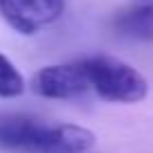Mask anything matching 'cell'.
<instances>
[{"mask_svg":"<svg viewBox=\"0 0 153 153\" xmlns=\"http://www.w3.org/2000/svg\"><path fill=\"white\" fill-rule=\"evenodd\" d=\"M95 133L74 124H43L41 120L9 115L0 117V149L18 153H88Z\"/></svg>","mask_w":153,"mask_h":153,"instance_id":"obj_1","label":"cell"},{"mask_svg":"<svg viewBox=\"0 0 153 153\" xmlns=\"http://www.w3.org/2000/svg\"><path fill=\"white\" fill-rule=\"evenodd\" d=\"M90 79L92 95L113 104H135L142 101L149 92V83L133 65L122 59L95 54L83 59Z\"/></svg>","mask_w":153,"mask_h":153,"instance_id":"obj_2","label":"cell"},{"mask_svg":"<svg viewBox=\"0 0 153 153\" xmlns=\"http://www.w3.org/2000/svg\"><path fill=\"white\" fill-rule=\"evenodd\" d=\"M32 90L45 99H81L86 95H92L83 59L38 70L32 76Z\"/></svg>","mask_w":153,"mask_h":153,"instance_id":"obj_3","label":"cell"},{"mask_svg":"<svg viewBox=\"0 0 153 153\" xmlns=\"http://www.w3.org/2000/svg\"><path fill=\"white\" fill-rule=\"evenodd\" d=\"M65 0H0V16L20 34H36L56 23Z\"/></svg>","mask_w":153,"mask_h":153,"instance_id":"obj_4","label":"cell"},{"mask_svg":"<svg viewBox=\"0 0 153 153\" xmlns=\"http://www.w3.org/2000/svg\"><path fill=\"white\" fill-rule=\"evenodd\" d=\"M113 29L135 41H153V0H128L113 16Z\"/></svg>","mask_w":153,"mask_h":153,"instance_id":"obj_5","label":"cell"},{"mask_svg":"<svg viewBox=\"0 0 153 153\" xmlns=\"http://www.w3.org/2000/svg\"><path fill=\"white\" fill-rule=\"evenodd\" d=\"M23 90H25L23 74L16 70V65L5 54H0V97L11 99V97L23 95Z\"/></svg>","mask_w":153,"mask_h":153,"instance_id":"obj_6","label":"cell"}]
</instances>
